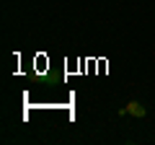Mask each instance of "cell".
I'll use <instances>...</instances> for the list:
<instances>
[{
    "label": "cell",
    "instance_id": "obj_1",
    "mask_svg": "<svg viewBox=\"0 0 155 145\" xmlns=\"http://www.w3.org/2000/svg\"><path fill=\"white\" fill-rule=\"evenodd\" d=\"M145 112H147V109H145L142 104H140V101H129L127 106H122V109H119V114H129V117H145Z\"/></svg>",
    "mask_w": 155,
    "mask_h": 145
}]
</instances>
